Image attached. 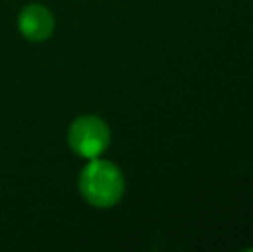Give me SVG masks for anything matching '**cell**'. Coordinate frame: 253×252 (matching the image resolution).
<instances>
[{
  "mask_svg": "<svg viewBox=\"0 0 253 252\" xmlns=\"http://www.w3.org/2000/svg\"><path fill=\"white\" fill-rule=\"evenodd\" d=\"M83 197L97 207H110L117 204L124 194V178L117 166L95 157L80 176Z\"/></svg>",
  "mask_w": 253,
  "mask_h": 252,
  "instance_id": "cell-1",
  "label": "cell"
},
{
  "mask_svg": "<svg viewBox=\"0 0 253 252\" xmlns=\"http://www.w3.org/2000/svg\"><path fill=\"white\" fill-rule=\"evenodd\" d=\"M109 128L97 116H81L69 128V145L81 157H98L109 147Z\"/></svg>",
  "mask_w": 253,
  "mask_h": 252,
  "instance_id": "cell-2",
  "label": "cell"
},
{
  "mask_svg": "<svg viewBox=\"0 0 253 252\" xmlns=\"http://www.w3.org/2000/svg\"><path fill=\"white\" fill-rule=\"evenodd\" d=\"M17 24L24 38H28L30 42H43L53 33L55 21L47 7L40 3H31L24 7L23 12L19 14Z\"/></svg>",
  "mask_w": 253,
  "mask_h": 252,
  "instance_id": "cell-3",
  "label": "cell"
}]
</instances>
